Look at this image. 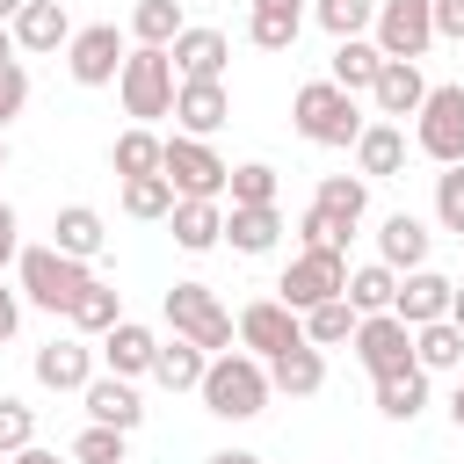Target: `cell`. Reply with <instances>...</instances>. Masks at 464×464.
<instances>
[{
  "mask_svg": "<svg viewBox=\"0 0 464 464\" xmlns=\"http://www.w3.org/2000/svg\"><path fill=\"white\" fill-rule=\"evenodd\" d=\"M225 196H232V203H276V167H268V160L232 167V174H225Z\"/></svg>",
  "mask_w": 464,
  "mask_h": 464,
  "instance_id": "b9f144b4",
  "label": "cell"
},
{
  "mask_svg": "<svg viewBox=\"0 0 464 464\" xmlns=\"http://www.w3.org/2000/svg\"><path fill=\"white\" fill-rule=\"evenodd\" d=\"M232 457H239V464H268V457H246V450H232Z\"/></svg>",
  "mask_w": 464,
  "mask_h": 464,
  "instance_id": "11a10c76",
  "label": "cell"
},
{
  "mask_svg": "<svg viewBox=\"0 0 464 464\" xmlns=\"http://www.w3.org/2000/svg\"><path fill=\"white\" fill-rule=\"evenodd\" d=\"M167 210H174V181H167V174H130V181H123V218L160 225Z\"/></svg>",
  "mask_w": 464,
  "mask_h": 464,
  "instance_id": "8d00e7d4",
  "label": "cell"
},
{
  "mask_svg": "<svg viewBox=\"0 0 464 464\" xmlns=\"http://www.w3.org/2000/svg\"><path fill=\"white\" fill-rule=\"evenodd\" d=\"M116 319H123V290H116V283H87V290L65 304V326H72V334H87V341H102Z\"/></svg>",
  "mask_w": 464,
  "mask_h": 464,
  "instance_id": "f546056e",
  "label": "cell"
},
{
  "mask_svg": "<svg viewBox=\"0 0 464 464\" xmlns=\"http://www.w3.org/2000/svg\"><path fill=\"white\" fill-rule=\"evenodd\" d=\"M428 14H435L442 44H464V0H428Z\"/></svg>",
  "mask_w": 464,
  "mask_h": 464,
  "instance_id": "bcb514c9",
  "label": "cell"
},
{
  "mask_svg": "<svg viewBox=\"0 0 464 464\" xmlns=\"http://www.w3.org/2000/svg\"><path fill=\"white\" fill-rule=\"evenodd\" d=\"M377 65H384V51H377L370 36H341V44H334V58H326V80H334V87H348V94H370Z\"/></svg>",
  "mask_w": 464,
  "mask_h": 464,
  "instance_id": "f1b7e54d",
  "label": "cell"
},
{
  "mask_svg": "<svg viewBox=\"0 0 464 464\" xmlns=\"http://www.w3.org/2000/svg\"><path fill=\"white\" fill-rule=\"evenodd\" d=\"M167 225H174V246H181V254L225 246V203H218V196H174Z\"/></svg>",
  "mask_w": 464,
  "mask_h": 464,
  "instance_id": "e0dca14e",
  "label": "cell"
},
{
  "mask_svg": "<svg viewBox=\"0 0 464 464\" xmlns=\"http://www.w3.org/2000/svg\"><path fill=\"white\" fill-rule=\"evenodd\" d=\"M22 109H29V65H22V58H7V65H0V130H7Z\"/></svg>",
  "mask_w": 464,
  "mask_h": 464,
  "instance_id": "f6af8a7d",
  "label": "cell"
},
{
  "mask_svg": "<svg viewBox=\"0 0 464 464\" xmlns=\"http://www.w3.org/2000/svg\"><path fill=\"white\" fill-rule=\"evenodd\" d=\"M450 326H457V334H464V283H457V290H450Z\"/></svg>",
  "mask_w": 464,
  "mask_h": 464,
  "instance_id": "f907efd6",
  "label": "cell"
},
{
  "mask_svg": "<svg viewBox=\"0 0 464 464\" xmlns=\"http://www.w3.org/2000/svg\"><path fill=\"white\" fill-rule=\"evenodd\" d=\"M109 167H116V181H130V174H160V138H152V123H130V130H116V145H109Z\"/></svg>",
  "mask_w": 464,
  "mask_h": 464,
  "instance_id": "d6a6232c",
  "label": "cell"
},
{
  "mask_svg": "<svg viewBox=\"0 0 464 464\" xmlns=\"http://www.w3.org/2000/svg\"><path fill=\"white\" fill-rule=\"evenodd\" d=\"M29 442H36V406L14 399V392H0V457H14Z\"/></svg>",
  "mask_w": 464,
  "mask_h": 464,
  "instance_id": "60d3db41",
  "label": "cell"
},
{
  "mask_svg": "<svg viewBox=\"0 0 464 464\" xmlns=\"http://www.w3.org/2000/svg\"><path fill=\"white\" fill-rule=\"evenodd\" d=\"M210 464H239V457H232V450H218V457H210Z\"/></svg>",
  "mask_w": 464,
  "mask_h": 464,
  "instance_id": "9f6ffc18",
  "label": "cell"
},
{
  "mask_svg": "<svg viewBox=\"0 0 464 464\" xmlns=\"http://www.w3.org/2000/svg\"><path fill=\"white\" fill-rule=\"evenodd\" d=\"M7 36H14V51H65V36H72V14H65V0H22V14L7 22Z\"/></svg>",
  "mask_w": 464,
  "mask_h": 464,
  "instance_id": "d6986e66",
  "label": "cell"
},
{
  "mask_svg": "<svg viewBox=\"0 0 464 464\" xmlns=\"http://www.w3.org/2000/svg\"><path fill=\"white\" fill-rule=\"evenodd\" d=\"M14 14H22V0H0V22H14Z\"/></svg>",
  "mask_w": 464,
  "mask_h": 464,
  "instance_id": "db71d44e",
  "label": "cell"
},
{
  "mask_svg": "<svg viewBox=\"0 0 464 464\" xmlns=\"http://www.w3.org/2000/svg\"><path fill=\"white\" fill-rule=\"evenodd\" d=\"M348 348H355V362H362L370 377L413 370V326H406L399 312H362V319H355V334H348Z\"/></svg>",
  "mask_w": 464,
  "mask_h": 464,
  "instance_id": "9c48e42d",
  "label": "cell"
},
{
  "mask_svg": "<svg viewBox=\"0 0 464 464\" xmlns=\"http://www.w3.org/2000/svg\"><path fill=\"white\" fill-rule=\"evenodd\" d=\"M290 123H297V138L304 145H334V152H348L355 138H362V102L348 94V87H334V80H304L297 94H290Z\"/></svg>",
  "mask_w": 464,
  "mask_h": 464,
  "instance_id": "7a4b0ae2",
  "label": "cell"
},
{
  "mask_svg": "<svg viewBox=\"0 0 464 464\" xmlns=\"http://www.w3.org/2000/svg\"><path fill=\"white\" fill-rule=\"evenodd\" d=\"M174 58L160 51V44H130L123 51V72H116V94H123V116L130 123H160V116H174Z\"/></svg>",
  "mask_w": 464,
  "mask_h": 464,
  "instance_id": "3957f363",
  "label": "cell"
},
{
  "mask_svg": "<svg viewBox=\"0 0 464 464\" xmlns=\"http://www.w3.org/2000/svg\"><path fill=\"white\" fill-rule=\"evenodd\" d=\"M312 203H319L326 218H341V225H362V210H370V181H362V174H326V181L312 188Z\"/></svg>",
  "mask_w": 464,
  "mask_h": 464,
  "instance_id": "836d02e7",
  "label": "cell"
},
{
  "mask_svg": "<svg viewBox=\"0 0 464 464\" xmlns=\"http://www.w3.org/2000/svg\"><path fill=\"white\" fill-rule=\"evenodd\" d=\"M51 246L72 254V261H94V254L109 246V218H102L94 203H65V210L51 218Z\"/></svg>",
  "mask_w": 464,
  "mask_h": 464,
  "instance_id": "603a6c76",
  "label": "cell"
},
{
  "mask_svg": "<svg viewBox=\"0 0 464 464\" xmlns=\"http://www.w3.org/2000/svg\"><path fill=\"white\" fill-rule=\"evenodd\" d=\"M196 399H203V413H218V420H254V413L268 406V362L246 355V348H218V355L203 362Z\"/></svg>",
  "mask_w": 464,
  "mask_h": 464,
  "instance_id": "6da1fadb",
  "label": "cell"
},
{
  "mask_svg": "<svg viewBox=\"0 0 464 464\" xmlns=\"http://www.w3.org/2000/svg\"><path fill=\"white\" fill-rule=\"evenodd\" d=\"M29 370H36L44 392H80V384L94 377V348H87V334H51Z\"/></svg>",
  "mask_w": 464,
  "mask_h": 464,
  "instance_id": "5bb4252c",
  "label": "cell"
},
{
  "mask_svg": "<svg viewBox=\"0 0 464 464\" xmlns=\"http://www.w3.org/2000/svg\"><path fill=\"white\" fill-rule=\"evenodd\" d=\"M14 464H72V457H58V450H36V442H29V450H14Z\"/></svg>",
  "mask_w": 464,
  "mask_h": 464,
  "instance_id": "681fc988",
  "label": "cell"
},
{
  "mask_svg": "<svg viewBox=\"0 0 464 464\" xmlns=\"http://www.w3.org/2000/svg\"><path fill=\"white\" fill-rule=\"evenodd\" d=\"M123 450H130V435L123 428H102V420H87L72 435V464H123Z\"/></svg>",
  "mask_w": 464,
  "mask_h": 464,
  "instance_id": "ab89813d",
  "label": "cell"
},
{
  "mask_svg": "<svg viewBox=\"0 0 464 464\" xmlns=\"http://www.w3.org/2000/svg\"><path fill=\"white\" fill-rule=\"evenodd\" d=\"M7 58H14V36H7V22H0V65H7Z\"/></svg>",
  "mask_w": 464,
  "mask_h": 464,
  "instance_id": "f5cc1de1",
  "label": "cell"
},
{
  "mask_svg": "<svg viewBox=\"0 0 464 464\" xmlns=\"http://www.w3.org/2000/svg\"><path fill=\"white\" fill-rule=\"evenodd\" d=\"M420 94H428L420 58H384V65H377V80H370V109H377L384 123H406V116L420 109Z\"/></svg>",
  "mask_w": 464,
  "mask_h": 464,
  "instance_id": "4fadbf2b",
  "label": "cell"
},
{
  "mask_svg": "<svg viewBox=\"0 0 464 464\" xmlns=\"http://www.w3.org/2000/svg\"><path fill=\"white\" fill-rule=\"evenodd\" d=\"M152 348H160V334H152V326H138V319H116V326L102 334V348H94V355H102L116 377H145V370H152Z\"/></svg>",
  "mask_w": 464,
  "mask_h": 464,
  "instance_id": "4316f807",
  "label": "cell"
},
{
  "mask_svg": "<svg viewBox=\"0 0 464 464\" xmlns=\"http://www.w3.org/2000/svg\"><path fill=\"white\" fill-rule=\"evenodd\" d=\"M377 384V413L384 420H420L428 413V370L413 362V370H392V377H370Z\"/></svg>",
  "mask_w": 464,
  "mask_h": 464,
  "instance_id": "4dcf8cb0",
  "label": "cell"
},
{
  "mask_svg": "<svg viewBox=\"0 0 464 464\" xmlns=\"http://www.w3.org/2000/svg\"><path fill=\"white\" fill-rule=\"evenodd\" d=\"M392 290H399V268H384V261H362V268H348V283H341V297H348L355 312H392Z\"/></svg>",
  "mask_w": 464,
  "mask_h": 464,
  "instance_id": "e575fe53",
  "label": "cell"
},
{
  "mask_svg": "<svg viewBox=\"0 0 464 464\" xmlns=\"http://www.w3.org/2000/svg\"><path fill=\"white\" fill-rule=\"evenodd\" d=\"M14 276H22V297H29L36 312H58V319H65V304L94 283L87 261H72V254H58V246H22V254H14Z\"/></svg>",
  "mask_w": 464,
  "mask_h": 464,
  "instance_id": "277c9868",
  "label": "cell"
},
{
  "mask_svg": "<svg viewBox=\"0 0 464 464\" xmlns=\"http://www.w3.org/2000/svg\"><path fill=\"white\" fill-rule=\"evenodd\" d=\"M304 14H312V0H254V7H246V44L290 51L297 29H304Z\"/></svg>",
  "mask_w": 464,
  "mask_h": 464,
  "instance_id": "484cf974",
  "label": "cell"
},
{
  "mask_svg": "<svg viewBox=\"0 0 464 464\" xmlns=\"http://www.w3.org/2000/svg\"><path fill=\"white\" fill-rule=\"evenodd\" d=\"M174 123H181L188 138L225 130V123H232V94H225V80H181V87H174Z\"/></svg>",
  "mask_w": 464,
  "mask_h": 464,
  "instance_id": "2e32d148",
  "label": "cell"
},
{
  "mask_svg": "<svg viewBox=\"0 0 464 464\" xmlns=\"http://www.w3.org/2000/svg\"><path fill=\"white\" fill-rule=\"evenodd\" d=\"M413 362L435 377V370H464V334L450 326V319H428V326H413Z\"/></svg>",
  "mask_w": 464,
  "mask_h": 464,
  "instance_id": "1f68e13d",
  "label": "cell"
},
{
  "mask_svg": "<svg viewBox=\"0 0 464 464\" xmlns=\"http://www.w3.org/2000/svg\"><path fill=\"white\" fill-rule=\"evenodd\" d=\"M160 174L174 181V196H218L225 203V160L210 152V138H188V130H174V138H160Z\"/></svg>",
  "mask_w": 464,
  "mask_h": 464,
  "instance_id": "52a82bcc",
  "label": "cell"
},
{
  "mask_svg": "<svg viewBox=\"0 0 464 464\" xmlns=\"http://www.w3.org/2000/svg\"><path fill=\"white\" fill-rule=\"evenodd\" d=\"M203 362H210V355H203L196 341H181V334H174V341H160V348H152V370H145V377H152L160 392H196V384H203Z\"/></svg>",
  "mask_w": 464,
  "mask_h": 464,
  "instance_id": "83f0119b",
  "label": "cell"
},
{
  "mask_svg": "<svg viewBox=\"0 0 464 464\" xmlns=\"http://www.w3.org/2000/svg\"><path fill=\"white\" fill-rule=\"evenodd\" d=\"M167 58H174V80H225V65H232V36L188 22V29L167 44Z\"/></svg>",
  "mask_w": 464,
  "mask_h": 464,
  "instance_id": "9a60e30c",
  "label": "cell"
},
{
  "mask_svg": "<svg viewBox=\"0 0 464 464\" xmlns=\"http://www.w3.org/2000/svg\"><path fill=\"white\" fill-rule=\"evenodd\" d=\"M370 14H377V0H312V22L341 44V36H370Z\"/></svg>",
  "mask_w": 464,
  "mask_h": 464,
  "instance_id": "f35d334b",
  "label": "cell"
},
{
  "mask_svg": "<svg viewBox=\"0 0 464 464\" xmlns=\"http://www.w3.org/2000/svg\"><path fill=\"white\" fill-rule=\"evenodd\" d=\"M413 145L435 160V167H457L464 160V87H428L420 109H413Z\"/></svg>",
  "mask_w": 464,
  "mask_h": 464,
  "instance_id": "8992f818",
  "label": "cell"
},
{
  "mask_svg": "<svg viewBox=\"0 0 464 464\" xmlns=\"http://www.w3.org/2000/svg\"><path fill=\"white\" fill-rule=\"evenodd\" d=\"M435 225H442V232H457V239H464V160H457V167H442V174H435Z\"/></svg>",
  "mask_w": 464,
  "mask_h": 464,
  "instance_id": "7bdbcfd3",
  "label": "cell"
},
{
  "mask_svg": "<svg viewBox=\"0 0 464 464\" xmlns=\"http://www.w3.org/2000/svg\"><path fill=\"white\" fill-rule=\"evenodd\" d=\"M428 239H435V232H428L413 210H392V218L377 225V261L399 268V276H406V268H428Z\"/></svg>",
  "mask_w": 464,
  "mask_h": 464,
  "instance_id": "cb8c5ba5",
  "label": "cell"
},
{
  "mask_svg": "<svg viewBox=\"0 0 464 464\" xmlns=\"http://www.w3.org/2000/svg\"><path fill=\"white\" fill-rule=\"evenodd\" d=\"M0 174H7V138H0Z\"/></svg>",
  "mask_w": 464,
  "mask_h": 464,
  "instance_id": "6f0895ef",
  "label": "cell"
},
{
  "mask_svg": "<svg viewBox=\"0 0 464 464\" xmlns=\"http://www.w3.org/2000/svg\"><path fill=\"white\" fill-rule=\"evenodd\" d=\"M297 319H304V341H312V348H348V334H355L362 312H355L348 297H326V304H312V312H297Z\"/></svg>",
  "mask_w": 464,
  "mask_h": 464,
  "instance_id": "d590c367",
  "label": "cell"
},
{
  "mask_svg": "<svg viewBox=\"0 0 464 464\" xmlns=\"http://www.w3.org/2000/svg\"><path fill=\"white\" fill-rule=\"evenodd\" d=\"M225 239H232V254L261 261V254H276V239H283V210H276V203H232V210H225Z\"/></svg>",
  "mask_w": 464,
  "mask_h": 464,
  "instance_id": "44dd1931",
  "label": "cell"
},
{
  "mask_svg": "<svg viewBox=\"0 0 464 464\" xmlns=\"http://www.w3.org/2000/svg\"><path fill=\"white\" fill-rule=\"evenodd\" d=\"M348 239H355V225H341V218H326L319 203L297 218V246H334V254H348Z\"/></svg>",
  "mask_w": 464,
  "mask_h": 464,
  "instance_id": "ee69618b",
  "label": "cell"
},
{
  "mask_svg": "<svg viewBox=\"0 0 464 464\" xmlns=\"http://www.w3.org/2000/svg\"><path fill=\"white\" fill-rule=\"evenodd\" d=\"M123 51H130V36H123L116 22H87V29L65 36V72H72L80 87H109V80L123 72Z\"/></svg>",
  "mask_w": 464,
  "mask_h": 464,
  "instance_id": "30bf717a",
  "label": "cell"
},
{
  "mask_svg": "<svg viewBox=\"0 0 464 464\" xmlns=\"http://www.w3.org/2000/svg\"><path fill=\"white\" fill-rule=\"evenodd\" d=\"M14 326H22V297L0 283V341H14Z\"/></svg>",
  "mask_w": 464,
  "mask_h": 464,
  "instance_id": "c3c4849f",
  "label": "cell"
},
{
  "mask_svg": "<svg viewBox=\"0 0 464 464\" xmlns=\"http://www.w3.org/2000/svg\"><path fill=\"white\" fill-rule=\"evenodd\" d=\"M341 283H348V254H334V246H297V261L283 268L276 297H283L290 312H312V304L341 297Z\"/></svg>",
  "mask_w": 464,
  "mask_h": 464,
  "instance_id": "ba28073f",
  "label": "cell"
},
{
  "mask_svg": "<svg viewBox=\"0 0 464 464\" xmlns=\"http://www.w3.org/2000/svg\"><path fill=\"white\" fill-rule=\"evenodd\" d=\"M319 384H326V348L297 341V348L268 355V392H283V399H312Z\"/></svg>",
  "mask_w": 464,
  "mask_h": 464,
  "instance_id": "d4e9b609",
  "label": "cell"
},
{
  "mask_svg": "<svg viewBox=\"0 0 464 464\" xmlns=\"http://www.w3.org/2000/svg\"><path fill=\"white\" fill-rule=\"evenodd\" d=\"M370 44H377L384 58H428V44H435V14H428V0H377V14H370Z\"/></svg>",
  "mask_w": 464,
  "mask_h": 464,
  "instance_id": "8fae6325",
  "label": "cell"
},
{
  "mask_svg": "<svg viewBox=\"0 0 464 464\" xmlns=\"http://www.w3.org/2000/svg\"><path fill=\"white\" fill-rule=\"evenodd\" d=\"M22 254V218H14V203H0V268Z\"/></svg>",
  "mask_w": 464,
  "mask_h": 464,
  "instance_id": "7dc6e473",
  "label": "cell"
},
{
  "mask_svg": "<svg viewBox=\"0 0 464 464\" xmlns=\"http://www.w3.org/2000/svg\"><path fill=\"white\" fill-rule=\"evenodd\" d=\"M450 276H435V268H406L399 276V290H392V312L406 319V326H428V319H450Z\"/></svg>",
  "mask_w": 464,
  "mask_h": 464,
  "instance_id": "ffe728a7",
  "label": "cell"
},
{
  "mask_svg": "<svg viewBox=\"0 0 464 464\" xmlns=\"http://www.w3.org/2000/svg\"><path fill=\"white\" fill-rule=\"evenodd\" d=\"M181 29H188V22H181V0H138V7H130V44H160V51H167Z\"/></svg>",
  "mask_w": 464,
  "mask_h": 464,
  "instance_id": "74e56055",
  "label": "cell"
},
{
  "mask_svg": "<svg viewBox=\"0 0 464 464\" xmlns=\"http://www.w3.org/2000/svg\"><path fill=\"white\" fill-rule=\"evenodd\" d=\"M348 152H355V174H362V181H392V174L406 167V130L377 116V123H362V138H355Z\"/></svg>",
  "mask_w": 464,
  "mask_h": 464,
  "instance_id": "7402d4cb",
  "label": "cell"
},
{
  "mask_svg": "<svg viewBox=\"0 0 464 464\" xmlns=\"http://www.w3.org/2000/svg\"><path fill=\"white\" fill-rule=\"evenodd\" d=\"M450 420H457V435H464V377H457V392H450Z\"/></svg>",
  "mask_w": 464,
  "mask_h": 464,
  "instance_id": "816d5d0a",
  "label": "cell"
},
{
  "mask_svg": "<svg viewBox=\"0 0 464 464\" xmlns=\"http://www.w3.org/2000/svg\"><path fill=\"white\" fill-rule=\"evenodd\" d=\"M232 334H239V348H246V355H261V362H268V355H283V348H297V341H304V319H297L283 297H254V304L232 319Z\"/></svg>",
  "mask_w": 464,
  "mask_h": 464,
  "instance_id": "7c38bea8",
  "label": "cell"
},
{
  "mask_svg": "<svg viewBox=\"0 0 464 464\" xmlns=\"http://www.w3.org/2000/svg\"><path fill=\"white\" fill-rule=\"evenodd\" d=\"M160 312H167V326H174L181 341H196L203 355L232 348V312L218 304V290H210V283H174V290L160 297Z\"/></svg>",
  "mask_w": 464,
  "mask_h": 464,
  "instance_id": "5b68a950",
  "label": "cell"
},
{
  "mask_svg": "<svg viewBox=\"0 0 464 464\" xmlns=\"http://www.w3.org/2000/svg\"><path fill=\"white\" fill-rule=\"evenodd\" d=\"M80 399H87V420H102V428H123V435H130V428L145 420L138 377H116V370H109V377H87V384H80Z\"/></svg>",
  "mask_w": 464,
  "mask_h": 464,
  "instance_id": "ac0fdd59",
  "label": "cell"
}]
</instances>
